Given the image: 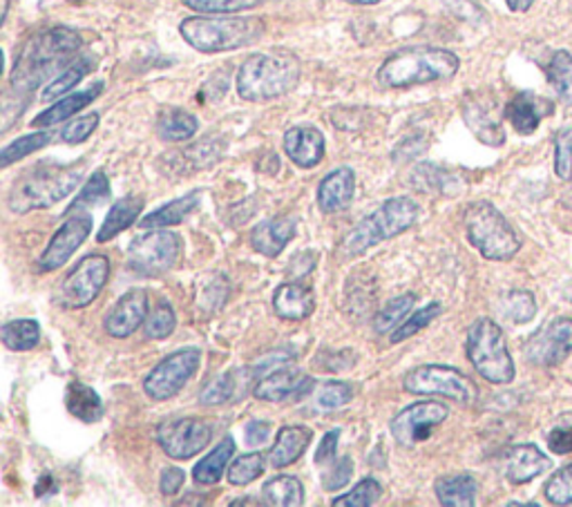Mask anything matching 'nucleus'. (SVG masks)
Listing matches in <instances>:
<instances>
[{
    "label": "nucleus",
    "mask_w": 572,
    "mask_h": 507,
    "mask_svg": "<svg viewBox=\"0 0 572 507\" xmlns=\"http://www.w3.org/2000/svg\"><path fill=\"white\" fill-rule=\"evenodd\" d=\"M81 46L84 38L69 27H52L29 36L16 56L12 88L21 94L43 86L76 59Z\"/></svg>",
    "instance_id": "f257e3e1"
},
{
    "label": "nucleus",
    "mask_w": 572,
    "mask_h": 507,
    "mask_svg": "<svg viewBox=\"0 0 572 507\" xmlns=\"http://www.w3.org/2000/svg\"><path fill=\"white\" fill-rule=\"evenodd\" d=\"M461 61L443 48H405L394 52L378 69V84L390 90L449 81Z\"/></svg>",
    "instance_id": "f03ea898"
},
{
    "label": "nucleus",
    "mask_w": 572,
    "mask_h": 507,
    "mask_svg": "<svg viewBox=\"0 0 572 507\" xmlns=\"http://www.w3.org/2000/svg\"><path fill=\"white\" fill-rule=\"evenodd\" d=\"M302 63L291 52L251 54L238 69L236 88L244 101L264 103L293 92L300 84Z\"/></svg>",
    "instance_id": "7ed1b4c3"
},
{
    "label": "nucleus",
    "mask_w": 572,
    "mask_h": 507,
    "mask_svg": "<svg viewBox=\"0 0 572 507\" xmlns=\"http://www.w3.org/2000/svg\"><path fill=\"white\" fill-rule=\"evenodd\" d=\"M264 31L266 25L257 16H190L179 25L183 41L202 54L249 48L259 41Z\"/></svg>",
    "instance_id": "20e7f679"
},
{
    "label": "nucleus",
    "mask_w": 572,
    "mask_h": 507,
    "mask_svg": "<svg viewBox=\"0 0 572 507\" xmlns=\"http://www.w3.org/2000/svg\"><path fill=\"white\" fill-rule=\"evenodd\" d=\"M84 170L79 166H61V164H41L27 173L10 190L8 208L16 215L31 211L52 208L79 188Z\"/></svg>",
    "instance_id": "39448f33"
},
{
    "label": "nucleus",
    "mask_w": 572,
    "mask_h": 507,
    "mask_svg": "<svg viewBox=\"0 0 572 507\" xmlns=\"http://www.w3.org/2000/svg\"><path fill=\"white\" fill-rule=\"evenodd\" d=\"M418 215H421V208L411 198H392L354 226L345 242H342V251L352 257L363 255L380 242L403 236L405 230L416 224Z\"/></svg>",
    "instance_id": "423d86ee"
},
{
    "label": "nucleus",
    "mask_w": 572,
    "mask_h": 507,
    "mask_svg": "<svg viewBox=\"0 0 572 507\" xmlns=\"http://www.w3.org/2000/svg\"><path fill=\"white\" fill-rule=\"evenodd\" d=\"M466 236L470 244L492 262H508L521 251V238L501 211L490 202H472L466 208Z\"/></svg>",
    "instance_id": "0eeeda50"
},
{
    "label": "nucleus",
    "mask_w": 572,
    "mask_h": 507,
    "mask_svg": "<svg viewBox=\"0 0 572 507\" xmlns=\"http://www.w3.org/2000/svg\"><path fill=\"white\" fill-rule=\"evenodd\" d=\"M466 351L476 373L487 382L510 384L514 380V360L501 327L494 320L479 318L470 327Z\"/></svg>",
    "instance_id": "6e6552de"
},
{
    "label": "nucleus",
    "mask_w": 572,
    "mask_h": 507,
    "mask_svg": "<svg viewBox=\"0 0 572 507\" xmlns=\"http://www.w3.org/2000/svg\"><path fill=\"white\" fill-rule=\"evenodd\" d=\"M403 389L416 396H441L466 407L476 403V384L454 367L445 365H423L405 373Z\"/></svg>",
    "instance_id": "1a4fd4ad"
},
{
    "label": "nucleus",
    "mask_w": 572,
    "mask_h": 507,
    "mask_svg": "<svg viewBox=\"0 0 572 507\" xmlns=\"http://www.w3.org/2000/svg\"><path fill=\"white\" fill-rule=\"evenodd\" d=\"M181 238L173 230H148L128 246V268L141 278H162L181 259Z\"/></svg>",
    "instance_id": "9d476101"
},
{
    "label": "nucleus",
    "mask_w": 572,
    "mask_h": 507,
    "mask_svg": "<svg viewBox=\"0 0 572 507\" xmlns=\"http://www.w3.org/2000/svg\"><path fill=\"white\" fill-rule=\"evenodd\" d=\"M202 363V351L195 346L179 348L166 356L155 369L143 378V392L150 401L164 403L175 398L181 389L195 376Z\"/></svg>",
    "instance_id": "9b49d317"
},
{
    "label": "nucleus",
    "mask_w": 572,
    "mask_h": 507,
    "mask_svg": "<svg viewBox=\"0 0 572 507\" xmlns=\"http://www.w3.org/2000/svg\"><path fill=\"white\" fill-rule=\"evenodd\" d=\"M213 441V424L204 418L183 416L164 420L157 427L160 447L175 460H188L198 456Z\"/></svg>",
    "instance_id": "f8f14e48"
},
{
    "label": "nucleus",
    "mask_w": 572,
    "mask_h": 507,
    "mask_svg": "<svg viewBox=\"0 0 572 507\" xmlns=\"http://www.w3.org/2000/svg\"><path fill=\"white\" fill-rule=\"evenodd\" d=\"M110 278V259L105 255H88L72 268L61 284V302L67 308H86L103 291Z\"/></svg>",
    "instance_id": "ddd939ff"
},
{
    "label": "nucleus",
    "mask_w": 572,
    "mask_h": 507,
    "mask_svg": "<svg viewBox=\"0 0 572 507\" xmlns=\"http://www.w3.org/2000/svg\"><path fill=\"white\" fill-rule=\"evenodd\" d=\"M572 354V318H555L523 344V356L537 367H557Z\"/></svg>",
    "instance_id": "4468645a"
},
{
    "label": "nucleus",
    "mask_w": 572,
    "mask_h": 507,
    "mask_svg": "<svg viewBox=\"0 0 572 507\" xmlns=\"http://www.w3.org/2000/svg\"><path fill=\"white\" fill-rule=\"evenodd\" d=\"M447 416H449V409L443 403L423 401V403L407 405L390 422L392 436L403 447L423 443L425 439L432 436V432L438 424H443L447 420Z\"/></svg>",
    "instance_id": "2eb2a0df"
},
{
    "label": "nucleus",
    "mask_w": 572,
    "mask_h": 507,
    "mask_svg": "<svg viewBox=\"0 0 572 507\" xmlns=\"http://www.w3.org/2000/svg\"><path fill=\"white\" fill-rule=\"evenodd\" d=\"M463 119L474 137L485 145H504L506 132L499 116L497 99L490 92H470L463 101Z\"/></svg>",
    "instance_id": "dca6fc26"
},
{
    "label": "nucleus",
    "mask_w": 572,
    "mask_h": 507,
    "mask_svg": "<svg viewBox=\"0 0 572 507\" xmlns=\"http://www.w3.org/2000/svg\"><path fill=\"white\" fill-rule=\"evenodd\" d=\"M92 230V217L90 215H74L69 217L50 240L48 249L43 251L41 259H38V268L43 272L59 270L69 262V257L79 251V246L90 238Z\"/></svg>",
    "instance_id": "f3484780"
},
{
    "label": "nucleus",
    "mask_w": 572,
    "mask_h": 507,
    "mask_svg": "<svg viewBox=\"0 0 572 507\" xmlns=\"http://www.w3.org/2000/svg\"><path fill=\"white\" fill-rule=\"evenodd\" d=\"M314 378L304 376L295 369L280 367L274 373H266L262 380L255 382L253 396L264 403H282L289 398H302L312 394L314 389Z\"/></svg>",
    "instance_id": "a211bd4d"
},
{
    "label": "nucleus",
    "mask_w": 572,
    "mask_h": 507,
    "mask_svg": "<svg viewBox=\"0 0 572 507\" xmlns=\"http://www.w3.org/2000/svg\"><path fill=\"white\" fill-rule=\"evenodd\" d=\"M148 318V293L143 289H132L110 308L103 329L110 338H130Z\"/></svg>",
    "instance_id": "6ab92c4d"
},
{
    "label": "nucleus",
    "mask_w": 572,
    "mask_h": 507,
    "mask_svg": "<svg viewBox=\"0 0 572 507\" xmlns=\"http://www.w3.org/2000/svg\"><path fill=\"white\" fill-rule=\"evenodd\" d=\"M284 152L297 168H316L325 157V135L314 126H293L284 135Z\"/></svg>",
    "instance_id": "aec40b11"
},
{
    "label": "nucleus",
    "mask_w": 572,
    "mask_h": 507,
    "mask_svg": "<svg viewBox=\"0 0 572 507\" xmlns=\"http://www.w3.org/2000/svg\"><path fill=\"white\" fill-rule=\"evenodd\" d=\"M550 114L552 103L535 92H519L506 105V119L519 135H532Z\"/></svg>",
    "instance_id": "412c9836"
},
{
    "label": "nucleus",
    "mask_w": 572,
    "mask_h": 507,
    "mask_svg": "<svg viewBox=\"0 0 572 507\" xmlns=\"http://www.w3.org/2000/svg\"><path fill=\"white\" fill-rule=\"evenodd\" d=\"M356 194V173L352 168L331 170L318 186V206L322 213L333 215L347 211Z\"/></svg>",
    "instance_id": "4be33fe9"
},
{
    "label": "nucleus",
    "mask_w": 572,
    "mask_h": 507,
    "mask_svg": "<svg viewBox=\"0 0 572 507\" xmlns=\"http://www.w3.org/2000/svg\"><path fill=\"white\" fill-rule=\"evenodd\" d=\"M552 467V460L532 443H523V445H514L508 452V460H506V479L512 485H525L532 479H537L542 474H546Z\"/></svg>",
    "instance_id": "5701e85b"
},
{
    "label": "nucleus",
    "mask_w": 572,
    "mask_h": 507,
    "mask_svg": "<svg viewBox=\"0 0 572 507\" xmlns=\"http://www.w3.org/2000/svg\"><path fill=\"white\" fill-rule=\"evenodd\" d=\"M295 238L293 217L264 219L251 230V246L264 257H278Z\"/></svg>",
    "instance_id": "b1692460"
},
{
    "label": "nucleus",
    "mask_w": 572,
    "mask_h": 507,
    "mask_svg": "<svg viewBox=\"0 0 572 507\" xmlns=\"http://www.w3.org/2000/svg\"><path fill=\"white\" fill-rule=\"evenodd\" d=\"M274 310L282 320H307L316 310V295L309 287L287 282L276 289L274 293Z\"/></svg>",
    "instance_id": "393cba45"
},
{
    "label": "nucleus",
    "mask_w": 572,
    "mask_h": 507,
    "mask_svg": "<svg viewBox=\"0 0 572 507\" xmlns=\"http://www.w3.org/2000/svg\"><path fill=\"white\" fill-rule=\"evenodd\" d=\"M312 439H314V432L309 427H304V424L282 427L276 436L274 447L269 449V462L276 467V470L293 465L295 460L302 458L304 452H307Z\"/></svg>",
    "instance_id": "a878e982"
},
{
    "label": "nucleus",
    "mask_w": 572,
    "mask_h": 507,
    "mask_svg": "<svg viewBox=\"0 0 572 507\" xmlns=\"http://www.w3.org/2000/svg\"><path fill=\"white\" fill-rule=\"evenodd\" d=\"M101 92H103V84L99 81V84H94L92 88H88L84 92L67 94L61 101H56L52 107L43 110L41 114H36V119L31 122V126L34 128H52V126H59V124L72 119L74 114H79L84 107H88Z\"/></svg>",
    "instance_id": "bb28decb"
},
{
    "label": "nucleus",
    "mask_w": 572,
    "mask_h": 507,
    "mask_svg": "<svg viewBox=\"0 0 572 507\" xmlns=\"http://www.w3.org/2000/svg\"><path fill=\"white\" fill-rule=\"evenodd\" d=\"M143 204H145V200L137 198V194H130V198L114 202L103 226L97 232V242L105 244V242L117 238L119 232H124L126 228H130L139 219V215L143 213Z\"/></svg>",
    "instance_id": "cd10ccee"
},
{
    "label": "nucleus",
    "mask_w": 572,
    "mask_h": 507,
    "mask_svg": "<svg viewBox=\"0 0 572 507\" xmlns=\"http://www.w3.org/2000/svg\"><path fill=\"white\" fill-rule=\"evenodd\" d=\"M200 206V192L193 190L183 194V198L179 200H173L168 202L166 206L157 208L148 213L141 221H139V228L143 230H157V228H170V226H177L181 224L190 213H193L195 208Z\"/></svg>",
    "instance_id": "c85d7f7f"
},
{
    "label": "nucleus",
    "mask_w": 572,
    "mask_h": 507,
    "mask_svg": "<svg viewBox=\"0 0 572 507\" xmlns=\"http://www.w3.org/2000/svg\"><path fill=\"white\" fill-rule=\"evenodd\" d=\"M476 481L470 474L441 477L434 485L436 498L443 507H472L476 505Z\"/></svg>",
    "instance_id": "c756f323"
},
{
    "label": "nucleus",
    "mask_w": 572,
    "mask_h": 507,
    "mask_svg": "<svg viewBox=\"0 0 572 507\" xmlns=\"http://www.w3.org/2000/svg\"><path fill=\"white\" fill-rule=\"evenodd\" d=\"M198 116L181 107H164L157 116V132L164 141H188L198 135Z\"/></svg>",
    "instance_id": "7c9ffc66"
},
{
    "label": "nucleus",
    "mask_w": 572,
    "mask_h": 507,
    "mask_svg": "<svg viewBox=\"0 0 572 507\" xmlns=\"http://www.w3.org/2000/svg\"><path fill=\"white\" fill-rule=\"evenodd\" d=\"M67 411L79 418L81 422H97L103 418V403L92 386L84 382H69L67 386V398H65Z\"/></svg>",
    "instance_id": "2f4dec72"
},
{
    "label": "nucleus",
    "mask_w": 572,
    "mask_h": 507,
    "mask_svg": "<svg viewBox=\"0 0 572 507\" xmlns=\"http://www.w3.org/2000/svg\"><path fill=\"white\" fill-rule=\"evenodd\" d=\"M233 454H236V441L231 436H226L204 460L195 465V470H193L195 481L202 485H215L226 472V467L228 462H231Z\"/></svg>",
    "instance_id": "473e14b6"
},
{
    "label": "nucleus",
    "mask_w": 572,
    "mask_h": 507,
    "mask_svg": "<svg viewBox=\"0 0 572 507\" xmlns=\"http://www.w3.org/2000/svg\"><path fill=\"white\" fill-rule=\"evenodd\" d=\"M92 67H94V59H90V56H76L59 76H56V79H52L48 86H46V90H43V94H41V99L43 101H52V99H59V97H63V94H67L72 88H76V86H79L84 79H86V76H88V72H92Z\"/></svg>",
    "instance_id": "72a5a7b5"
},
{
    "label": "nucleus",
    "mask_w": 572,
    "mask_h": 507,
    "mask_svg": "<svg viewBox=\"0 0 572 507\" xmlns=\"http://www.w3.org/2000/svg\"><path fill=\"white\" fill-rule=\"evenodd\" d=\"M264 503L276 507H300L304 503V485L295 477H276L262 487Z\"/></svg>",
    "instance_id": "f704fd0d"
},
{
    "label": "nucleus",
    "mask_w": 572,
    "mask_h": 507,
    "mask_svg": "<svg viewBox=\"0 0 572 507\" xmlns=\"http://www.w3.org/2000/svg\"><path fill=\"white\" fill-rule=\"evenodd\" d=\"M546 79L563 103H572V54L559 50L546 65Z\"/></svg>",
    "instance_id": "c9c22d12"
},
{
    "label": "nucleus",
    "mask_w": 572,
    "mask_h": 507,
    "mask_svg": "<svg viewBox=\"0 0 572 507\" xmlns=\"http://www.w3.org/2000/svg\"><path fill=\"white\" fill-rule=\"evenodd\" d=\"M0 340L12 351H31L41 342V325L36 320H12L0 329Z\"/></svg>",
    "instance_id": "e433bc0d"
},
{
    "label": "nucleus",
    "mask_w": 572,
    "mask_h": 507,
    "mask_svg": "<svg viewBox=\"0 0 572 507\" xmlns=\"http://www.w3.org/2000/svg\"><path fill=\"white\" fill-rule=\"evenodd\" d=\"M54 137H56L54 132H48V130H43V132L25 135V137H21V139L12 141L10 145H5V148H3V152H0V168H10L12 164H16V162H21V160L29 157L31 152H36V150H43L46 145H50V143L54 141Z\"/></svg>",
    "instance_id": "4c0bfd02"
},
{
    "label": "nucleus",
    "mask_w": 572,
    "mask_h": 507,
    "mask_svg": "<svg viewBox=\"0 0 572 507\" xmlns=\"http://www.w3.org/2000/svg\"><path fill=\"white\" fill-rule=\"evenodd\" d=\"M414 304H416V295L414 293H405V295H398V297L390 300L383 306V310H380V314L376 316V320H373L376 333H380V335L392 333L411 314Z\"/></svg>",
    "instance_id": "58836bf2"
},
{
    "label": "nucleus",
    "mask_w": 572,
    "mask_h": 507,
    "mask_svg": "<svg viewBox=\"0 0 572 507\" xmlns=\"http://www.w3.org/2000/svg\"><path fill=\"white\" fill-rule=\"evenodd\" d=\"M441 314H443L441 302H432V304H428V306H423V308L414 310L411 316H407V318H405V320L392 331L390 342H392V344H401V342L409 340L411 335L421 333V331H423L425 327H430Z\"/></svg>",
    "instance_id": "ea45409f"
},
{
    "label": "nucleus",
    "mask_w": 572,
    "mask_h": 507,
    "mask_svg": "<svg viewBox=\"0 0 572 507\" xmlns=\"http://www.w3.org/2000/svg\"><path fill=\"white\" fill-rule=\"evenodd\" d=\"M110 198V181L103 170H94L92 177L88 179L86 188L76 194V200L69 204V213H79V211H90L94 206H101Z\"/></svg>",
    "instance_id": "a19ab883"
},
{
    "label": "nucleus",
    "mask_w": 572,
    "mask_h": 507,
    "mask_svg": "<svg viewBox=\"0 0 572 507\" xmlns=\"http://www.w3.org/2000/svg\"><path fill=\"white\" fill-rule=\"evenodd\" d=\"M266 458L269 456H264L259 452H251V454L240 456L238 460H233L231 467H228V483L238 485V487L253 483L255 479H259L264 474Z\"/></svg>",
    "instance_id": "79ce46f5"
},
{
    "label": "nucleus",
    "mask_w": 572,
    "mask_h": 507,
    "mask_svg": "<svg viewBox=\"0 0 572 507\" xmlns=\"http://www.w3.org/2000/svg\"><path fill=\"white\" fill-rule=\"evenodd\" d=\"M240 386V373L238 371H226L211 380L200 394L202 405H224L236 398V392Z\"/></svg>",
    "instance_id": "37998d69"
},
{
    "label": "nucleus",
    "mask_w": 572,
    "mask_h": 507,
    "mask_svg": "<svg viewBox=\"0 0 572 507\" xmlns=\"http://www.w3.org/2000/svg\"><path fill=\"white\" fill-rule=\"evenodd\" d=\"M175 327H177V316H175L173 306L164 300L148 314L143 322V333L150 340H166L173 335Z\"/></svg>",
    "instance_id": "c03bdc74"
},
{
    "label": "nucleus",
    "mask_w": 572,
    "mask_h": 507,
    "mask_svg": "<svg viewBox=\"0 0 572 507\" xmlns=\"http://www.w3.org/2000/svg\"><path fill=\"white\" fill-rule=\"evenodd\" d=\"M383 496V487L371 477L363 479L352 492L333 498V507H371Z\"/></svg>",
    "instance_id": "a18cd8bd"
},
{
    "label": "nucleus",
    "mask_w": 572,
    "mask_h": 507,
    "mask_svg": "<svg viewBox=\"0 0 572 507\" xmlns=\"http://www.w3.org/2000/svg\"><path fill=\"white\" fill-rule=\"evenodd\" d=\"M504 314L514 325H525L537 316V300L530 291H510L504 297Z\"/></svg>",
    "instance_id": "49530a36"
},
{
    "label": "nucleus",
    "mask_w": 572,
    "mask_h": 507,
    "mask_svg": "<svg viewBox=\"0 0 572 507\" xmlns=\"http://www.w3.org/2000/svg\"><path fill=\"white\" fill-rule=\"evenodd\" d=\"M356 389L352 382L345 380H331L325 382L318 392V407L325 411H335L340 407H345L354 401Z\"/></svg>",
    "instance_id": "de8ad7c7"
},
{
    "label": "nucleus",
    "mask_w": 572,
    "mask_h": 507,
    "mask_svg": "<svg viewBox=\"0 0 572 507\" xmlns=\"http://www.w3.org/2000/svg\"><path fill=\"white\" fill-rule=\"evenodd\" d=\"M181 3L198 14H238L257 8L262 0H181Z\"/></svg>",
    "instance_id": "09e8293b"
},
{
    "label": "nucleus",
    "mask_w": 572,
    "mask_h": 507,
    "mask_svg": "<svg viewBox=\"0 0 572 507\" xmlns=\"http://www.w3.org/2000/svg\"><path fill=\"white\" fill-rule=\"evenodd\" d=\"M224 152V145L219 141H213V137L200 141L198 145H190L186 148L179 157L186 160L190 164V168H208L213 164L219 162Z\"/></svg>",
    "instance_id": "8fccbe9b"
},
{
    "label": "nucleus",
    "mask_w": 572,
    "mask_h": 507,
    "mask_svg": "<svg viewBox=\"0 0 572 507\" xmlns=\"http://www.w3.org/2000/svg\"><path fill=\"white\" fill-rule=\"evenodd\" d=\"M555 173L561 181L572 179V126H565L555 137Z\"/></svg>",
    "instance_id": "3c124183"
},
{
    "label": "nucleus",
    "mask_w": 572,
    "mask_h": 507,
    "mask_svg": "<svg viewBox=\"0 0 572 507\" xmlns=\"http://www.w3.org/2000/svg\"><path fill=\"white\" fill-rule=\"evenodd\" d=\"M99 126V114L97 112H90V114H84L79 116V119H72L63 130H61V139L69 145H79L84 143L86 139H90V135L97 130Z\"/></svg>",
    "instance_id": "603ef678"
},
{
    "label": "nucleus",
    "mask_w": 572,
    "mask_h": 507,
    "mask_svg": "<svg viewBox=\"0 0 572 507\" xmlns=\"http://www.w3.org/2000/svg\"><path fill=\"white\" fill-rule=\"evenodd\" d=\"M546 498L552 505H570L572 503V465L559 470L544 487Z\"/></svg>",
    "instance_id": "864d4df0"
},
{
    "label": "nucleus",
    "mask_w": 572,
    "mask_h": 507,
    "mask_svg": "<svg viewBox=\"0 0 572 507\" xmlns=\"http://www.w3.org/2000/svg\"><path fill=\"white\" fill-rule=\"evenodd\" d=\"M354 477V462L349 456H342L335 458L329 467V472L322 477V487L327 492H335L340 487H345Z\"/></svg>",
    "instance_id": "5fc2aeb1"
},
{
    "label": "nucleus",
    "mask_w": 572,
    "mask_h": 507,
    "mask_svg": "<svg viewBox=\"0 0 572 507\" xmlns=\"http://www.w3.org/2000/svg\"><path fill=\"white\" fill-rule=\"evenodd\" d=\"M548 447L559 454V456H568L572 454V422H568V416L563 418V422H557L550 434H548Z\"/></svg>",
    "instance_id": "6e6d98bb"
},
{
    "label": "nucleus",
    "mask_w": 572,
    "mask_h": 507,
    "mask_svg": "<svg viewBox=\"0 0 572 507\" xmlns=\"http://www.w3.org/2000/svg\"><path fill=\"white\" fill-rule=\"evenodd\" d=\"M338 443H340V432L338 429H331L322 436V443L316 452V462L318 465H331L335 460V452H338Z\"/></svg>",
    "instance_id": "4d7b16f0"
},
{
    "label": "nucleus",
    "mask_w": 572,
    "mask_h": 507,
    "mask_svg": "<svg viewBox=\"0 0 572 507\" xmlns=\"http://www.w3.org/2000/svg\"><path fill=\"white\" fill-rule=\"evenodd\" d=\"M183 479H186V474L179 470V467H166V470L162 472V479H160L162 494L164 496H175L181 490Z\"/></svg>",
    "instance_id": "13d9d810"
},
{
    "label": "nucleus",
    "mask_w": 572,
    "mask_h": 507,
    "mask_svg": "<svg viewBox=\"0 0 572 507\" xmlns=\"http://www.w3.org/2000/svg\"><path fill=\"white\" fill-rule=\"evenodd\" d=\"M271 422H264V420H251L244 429V434H246V441L249 445H264L266 441H269L271 436Z\"/></svg>",
    "instance_id": "bf43d9fd"
},
{
    "label": "nucleus",
    "mask_w": 572,
    "mask_h": 507,
    "mask_svg": "<svg viewBox=\"0 0 572 507\" xmlns=\"http://www.w3.org/2000/svg\"><path fill=\"white\" fill-rule=\"evenodd\" d=\"M34 492H36V496H41V498L52 496L56 492V483H54V479L50 474H43L41 479H38V485H36Z\"/></svg>",
    "instance_id": "052dcab7"
},
{
    "label": "nucleus",
    "mask_w": 572,
    "mask_h": 507,
    "mask_svg": "<svg viewBox=\"0 0 572 507\" xmlns=\"http://www.w3.org/2000/svg\"><path fill=\"white\" fill-rule=\"evenodd\" d=\"M532 3H535V0H506V5L512 10V12H527L532 8Z\"/></svg>",
    "instance_id": "680f3d73"
},
{
    "label": "nucleus",
    "mask_w": 572,
    "mask_h": 507,
    "mask_svg": "<svg viewBox=\"0 0 572 507\" xmlns=\"http://www.w3.org/2000/svg\"><path fill=\"white\" fill-rule=\"evenodd\" d=\"M345 3H352V5H378V3H383V0H345Z\"/></svg>",
    "instance_id": "e2e57ef3"
},
{
    "label": "nucleus",
    "mask_w": 572,
    "mask_h": 507,
    "mask_svg": "<svg viewBox=\"0 0 572 507\" xmlns=\"http://www.w3.org/2000/svg\"><path fill=\"white\" fill-rule=\"evenodd\" d=\"M231 505H259V503L253 500V498H244V500H233Z\"/></svg>",
    "instance_id": "0e129e2a"
},
{
    "label": "nucleus",
    "mask_w": 572,
    "mask_h": 507,
    "mask_svg": "<svg viewBox=\"0 0 572 507\" xmlns=\"http://www.w3.org/2000/svg\"><path fill=\"white\" fill-rule=\"evenodd\" d=\"M563 295H565V297L572 302V280L565 284V289H563Z\"/></svg>",
    "instance_id": "69168bd1"
}]
</instances>
